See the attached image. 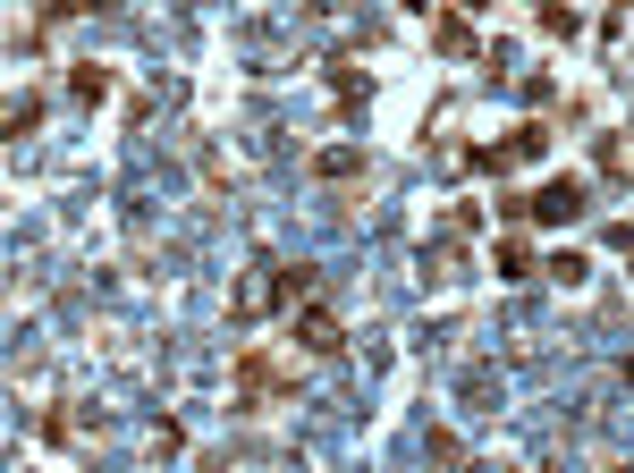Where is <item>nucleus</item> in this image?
Wrapping results in <instances>:
<instances>
[{"mask_svg":"<svg viewBox=\"0 0 634 473\" xmlns=\"http://www.w3.org/2000/svg\"><path fill=\"white\" fill-rule=\"evenodd\" d=\"M432 43H441V51H474V26H466V9L432 17Z\"/></svg>","mask_w":634,"mask_h":473,"instance_id":"4","label":"nucleus"},{"mask_svg":"<svg viewBox=\"0 0 634 473\" xmlns=\"http://www.w3.org/2000/svg\"><path fill=\"white\" fill-rule=\"evenodd\" d=\"M296 347H305V355H330V364H339V355H348V330H339V314L305 305V314H296Z\"/></svg>","mask_w":634,"mask_h":473,"instance_id":"3","label":"nucleus"},{"mask_svg":"<svg viewBox=\"0 0 634 473\" xmlns=\"http://www.w3.org/2000/svg\"><path fill=\"white\" fill-rule=\"evenodd\" d=\"M314 169H321V178H355V169H364V153H348V144H339V153H321Z\"/></svg>","mask_w":634,"mask_h":473,"instance_id":"8","label":"nucleus"},{"mask_svg":"<svg viewBox=\"0 0 634 473\" xmlns=\"http://www.w3.org/2000/svg\"><path fill=\"white\" fill-rule=\"evenodd\" d=\"M525 212H533V221H584V212H592V187H584V178H550Z\"/></svg>","mask_w":634,"mask_h":473,"instance_id":"2","label":"nucleus"},{"mask_svg":"<svg viewBox=\"0 0 634 473\" xmlns=\"http://www.w3.org/2000/svg\"><path fill=\"white\" fill-rule=\"evenodd\" d=\"M491 271H500V280H533V246H516V237H507V246L491 253Z\"/></svg>","mask_w":634,"mask_h":473,"instance_id":"5","label":"nucleus"},{"mask_svg":"<svg viewBox=\"0 0 634 473\" xmlns=\"http://www.w3.org/2000/svg\"><path fill=\"white\" fill-rule=\"evenodd\" d=\"M280 389V364L262 347H237V414H262V398Z\"/></svg>","mask_w":634,"mask_h":473,"instance_id":"1","label":"nucleus"},{"mask_svg":"<svg viewBox=\"0 0 634 473\" xmlns=\"http://www.w3.org/2000/svg\"><path fill=\"white\" fill-rule=\"evenodd\" d=\"M85 9H110V0H43V17H85Z\"/></svg>","mask_w":634,"mask_h":473,"instance_id":"10","label":"nucleus"},{"mask_svg":"<svg viewBox=\"0 0 634 473\" xmlns=\"http://www.w3.org/2000/svg\"><path fill=\"white\" fill-rule=\"evenodd\" d=\"M457 9H491V0H457Z\"/></svg>","mask_w":634,"mask_h":473,"instance_id":"11","label":"nucleus"},{"mask_svg":"<svg viewBox=\"0 0 634 473\" xmlns=\"http://www.w3.org/2000/svg\"><path fill=\"white\" fill-rule=\"evenodd\" d=\"M533 17H541V34H575V9H559V0H541Z\"/></svg>","mask_w":634,"mask_h":473,"instance_id":"9","label":"nucleus"},{"mask_svg":"<svg viewBox=\"0 0 634 473\" xmlns=\"http://www.w3.org/2000/svg\"><path fill=\"white\" fill-rule=\"evenodd\" d=\"M34 127H43V102L17 94V102H9V135H34Z\"/></svg>","mask_w":634,"mask_h":473,"instance_id":"7","label":"nucleus"},{"mask_svg":"<svg viewBox=\"0 0 634 473\" xmlns=\"http://www.w3.org/2000/svg\"><path fill=\"white\" fill-rule=\"evenodd\" d=\"M68 94H77V102H102V94H110V68H94V60H85L77 76H68Z\"/></svg>","mask_w":634,"mask_h":473,"instance_id":"6","label":"nucleus"}]
</instances>
